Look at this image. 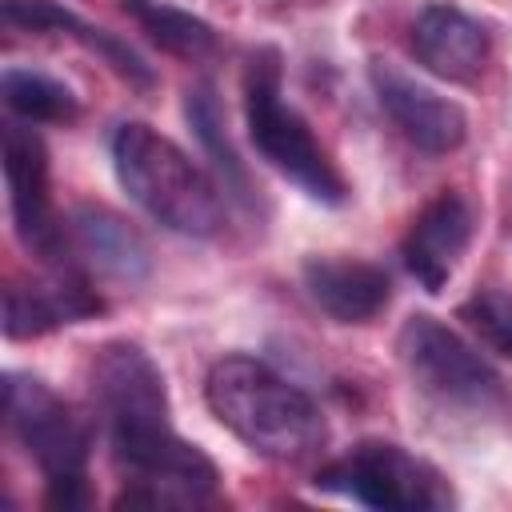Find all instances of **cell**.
<instances>
[{"instance_id": "obj_5", "label": "cell", "mask_w": 512, "mask_h": 512, "mask_svg": "<svg viewBox=\"0 0 512 512\" xmlns=\"http://www.w3.org/2000/svg\"><path fill=\"white\" fill-rule=\"evenodd\" d=\"M4 420L8 432L20 440V448L36 460V468L48 480V508H88V456H92V432L72 412L68 400H60L40 376L32 372H4Z\"/></svg>"}, {"instance_id": "obj_11", "label": "cell", "mask_w": 512, "mask_h": 512, "mask_svg": "<svg viewBox=\"0 0 512 512\" xmlns=\"http://www.w3.org/2000/svg\"><path fill=\"white\" fill-rule=\"evenodd\" d=\"M104 300L80 272V264L48 268L40 280H12L4 288V336L8 340H32L64 324H80L88 316H100Z\"/></svg>"}, {"instance_id": "obj_15", "label": "cell", "mask_w": 512, "mask_h": 512, "mask_svg": "<svg viewBox=\"0 0 512 512\" xmlns=\"http://www.w3.org/2000/svg\"><path fill=\"white\" fill-rule=\"evenodd\" d=\"M0 16H4L8 28H20V32H56V36H68V40L84 44L88 52H96L132 88H152L156 84L152 64L132 44H124L120 36H112V32L80 20L72 8L56 4V0H0Z\"/></svg>"}, {"instance_id": "obj_4", "label": "cell", "mask_w": 512, "mask_h": 512, "mask_svg": "<svg viewBox=\"0 0 512 512\" xmlns=\"http://www.w3.org/2000/svg\"><path fill=\"white\" fill-rule=\"evenodd\" d=\"M244 124L252 148L308 200L328 208H340L348 200L340 168L328 160L308 120L292 104H284V64L280 48L272 44H260L244 64Z\"/></svg>"}, {"instance_id": "obj_19", "label": "cell", "mask_w": 512, "mask_h": 512, "mask_svg": "<svg viewBox=\"0 0 512 512\" xmlns=\"http://www.w3.org/2000/svg\"><path fill=\"white\" fill-rule=\"evenodd\" d=\"M460 316L468 320L472 332H480V340H488L500 356L512 360V296L480 292L460 308Z\"/></svg>"}, {"instance_id": "obj_16", "label": "cell", "mask_w": 512, "mask_h": 512, "mask_svg": "<svg viewBox=\"0 0 512 512\" xmlns=\"http://www.w3.org/2000/svg\"><path fill=\"white\" fill-rule=\"evenodd\" d=\"M124 16L136 20V28L164 52L184 60H204L216 48V32L208 20L192 16L188 8H176L168 0H120Z\"/></svg>"}, {"instance_id": "obj_3", "label": "cell", "mask_w": 512, "mask_h": 512, "mask_svg": "<svg viewBox=\"0 0 512 512\" xmlns=\"http://www.w3.org/2000/svg\"><path fill=\"white\" fill-rule=\"evenodd\" d=\"M112 168L132 204L160 228L208 240L224 228V200L208 172L152 124L128 120L112 132Z\"/></svg>"}, {"instance_id": "obj_13", "label": "cell", "mask_w": 512, "mask_h": 512, "mask_svg": "<svg viewBox=\"0 0 512 512\" xmlns=\"http://www.w3.org/2000/svg\"><path fill=\"white\" fill-rule=\"evenodd\" d=\"M64 232H68L72 260H80V268H88V272H96L104 280L140 284L148 276V268H152V256H148L144 236L124 216H116L104 204H80V208H72Z\"/></svg>"}, {"instance_id": "obj_10", "label": "cell", "mask_w": 512, "mask_h": 512, "mask_svg": "<svg viewBox=\"0 0 512 512\" xmlns=\"http://www.w3.org/2000/svg\"><path fill=\"white\" fill-rule=\"evenodd\" d=\"M472 232H476V216H472V204L444 188L436 192L408 224L404 232V244H400V256H404V268L408 276L424 288V292H444V284L452 280L456 264L464 260L468 244H472Z\"/></svg>"}, {"instance_id": "obj_2", "label": "cell", "mask_w": 512, "mask_h": 512, "mask_svg": "<svg viewBox=\"0 0 512 512\" xmlns=\"http://www.w3.org/2000/svg\"><path fill=\"white\" fill-rule=\"evenodd\" d=\"M204 400L240 444L268 460H304L328 436L320 404L300 384L244 352L208 368Z\"/></svg>"}, {"instance_id": "obj_12", "label": "cell", "mask_w": 512, "mask_h": 512, "mask_svg": "<svg viewBox=\"0 0 512 512\" xmlns=\"http://www.w3.org/2000/svg\"><path fill=\"white\" fill-rule=\"evenodd\" d=\"M492 52L488 28L456 4H424L412 20V56L440 80L468 84L484 72Z\"/></svg>"}, {"instance_id": "obj_7", "label": "cell", "mask_w": 512, "mask_h": 512, "mask_svg": "<svg viewBox=\"0 0 512 512\" xmlns=\"http://www.w3.org/2000/svg\"><path fill=\"white\" fill-rule=\"evenodd\" d=\"M396 352L408 376L444 404L488 408L504 400V380L480 356V348H472L456 328H448L428 312H416L404 320L396 336Z\"/></svg>"}, {"instance_id": "obj_9", "label": "cell", "mask_w": 512, "mask_h": 512, "mask_svg": "<svg viewBox=\"0 0 512 512\" xmlns=\"http://www.w3.org/2000/svg\"><path fill=\"white\" fill-rule=\"evenodd\" d=\"M376 104L384 108V116L400 128V136L408 144H416L428 156H448L464 144L468 136V116L456 100L432 92L428 84H420L416 76L400 72L388 60H372L368 68Z\"/></svg>"}, {"instance_id": "obj_18", "label": "cell", "mask_w": 512, "mask_h": 512, "mask_svg": "<svg viewBox=\"0 0 512 512\" xmlns=\"http://www.w3.org/2000/svg\"><path fill=\"white\" fill-rule=\"evenodd\" d=\"M0 96L8 112L24 124H72L80 116L76 92L36 68H4L0 76Z\"/></svg>"}, {"instance_id": "obj_1", "label": "cell", "mask_w": 512, "mask_h": 512, "mask_svg": "<svg viewBox=\"0 0 512 512\" xmlns=\"http://www.w3.org/2000/svg\"><path fill=\"white\" fill-rule=\"evenodd\" d=\"M92 396L104 412L112 456L132 472L136 488L116 496V508L132 504H184L216 492V464L172 428V404L164 372L136 340H108L92 356Z\"/></svg>"}, {"instance_id": "obj_14", "label": "cell", "mask_w": 512, "mask_h": 512, "mask_svg": "<svg viewBox=\"0 0 512 512\" xmlns=\"http://www.w3.org/2000/svg\"><path fill=\"white\" fill-rule=\"evenodd\" d=\"M308 300L332 316L336 324H368L384 312L392 296V280L372 260H336V256H308L300 268Z\"/></svg>"}, {"instance_id": "obj_8", "label": "cell", "mask_w": 512, "mask_h": 512, "mask_svg": "<svg viewBox=\"0 0 512 512\" xmlns=\"http://www.w3.org/2000/svg\"><path fill=\"white\" fill-rule=\"evenodd\" d=\"M0 164H4V184H8V208H12V228L20 244L44 264H76L68 252V232L52 208L48 192V148L40 132L24 120H8L0 132Z\"/></svg>"}, {"instance_id": "obj_6", "label": "cell", "mask_w": 512, "mask_h": 512, "mask_svg": "<svg viewBox=\"0 0 512 512\" xmlns=\"http://www.w3.org/2000/svg\"><path fill=\"white\" fill-rule=\"evenodd\" d=\"M320 492L348 496L364 508H396V512H416V508H448L452 488L448 480L408 448L392 440H364L340 460L324 464L312 480Z\"/></svg>"}, {"instance_id": "obj_17", "label": "cell", "mask_w": 512, "mask_h": 512, "mask_svg": "<svg viewBox=\"0 0 512 512\" xmlns=\"http://www.w3.org/2000/svg\"><path fill=\"white\" fill-rule=\"evenodd\" d=\"M184 116H188L196 140L204 144V152L212 156L224 192H232L240 204H252V180H248V168H244V160L236 156V148L224 132V108H220L212 84H196V88L184 92Z\"/></svg>"}]
</instances>
